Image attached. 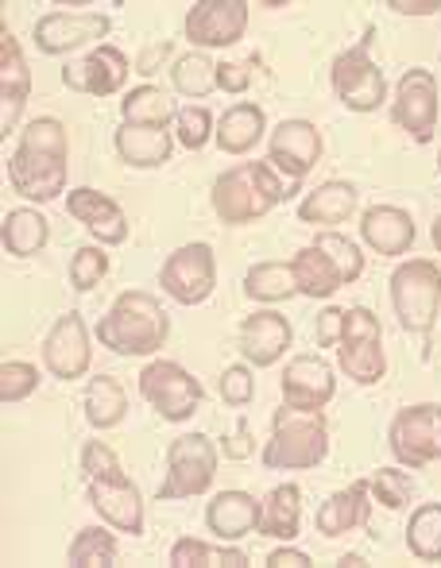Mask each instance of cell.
Masks as SVG:
<instances>
[{
  "instance_id": "36",
  "label": "cell",
  "mask_w": 441,
  "mask_h": 568,
  "mask_svg": "<svg viewBox=\"0 0 441 568\" xmlns=\"http://www.w3.org/2000/svg\"><path fill=\"white\" fill-rule=\"evenodd\" d=\"M174 568H240L248 565V554L237 549V541H224V546H206L198 538H179L171 549Z\"/></svg>"
},
{
  "instance_id": "35",
  "label": "cell",
  "mask_w": 441,
  "mask_h": 568,
  "mask_svg": "<svg viewBox=\"0 0 441 568\" xmlns=\"http://www.w3.org/2000/svg\"><path fill=\"white\" fill-rule=\"evenodd\" d=\"M171 85L179 98H190V101H202L218 90V62L206 59V51H190V54H179L171 67Z\"/></svg>"
},
{
  "instance_id": "25",
  "label": "cell",
  "mask_w": 441,
  "mask_h": 568,
  "mask_svg": "<svg viewBox=\"0 0 441 568\" xmlns=\"http://www.w3.org/2000/svg\"><path fill=\"white\" fill-rule=\"evenodd\" d=\"M112 148H117L124 166L156 171V166L171 163L174 135H171V128H140V124H124V120H120L117 135H112Z\"/></svg>"
},
{
  "instance_id": "6",
  "label": "cell",
  "mask_w": 441,
  "mask_h": 568,
  "mask_svg": "<svg viewBox=\"0 0 441 568\" xmlns=\"http://www.w3.org/2000/svg\"><path fill=\"white\" fill-rule=\"evenodd\" d=\"M372 36L375 28H368V36L357 47L341 51L330 67V85L344 109L352 113H375L388 101V78L372 62Z\"/></svg>"
},
{
  "instance_id": "40",
  "label": "cell",
  "mask_w": 441,
  "mask_h": 568,
  "mask_svg": "<svg viewBox=\"0 0 441 568\" xmlns=\"http://www.w3.org/2000/svg\"><path fill=\"white\" fill-rule=\"evenodd\" d=\"M318 247H322L325 255L333 260V267L341 271V278H344V286H352L360 275H364V252H360L357 244H352L349 236H341V232H318V240H314Z\"/></svg>"
},
{
  "instance_id": "7",
  "label": "cell",
  "mask_w": 441,
  "mask_h": 568,
  "mask_svg": "<svg viewBox=\"0 0 441 568\" xmlns=\"http://www.w3.org/2000/svg\"><path fill=\"white\" fill-rule=\"evenodd\" d=\"M337 364L357 387H372L388 375V352L380 337V317L364 306L344 310V333L337 341Z\"/></svg>"
},
{
  "instance_id": "8",
  "label": "cell",
  "mask_w": 441,
  "mask_h": 568,
  "mask_svg": "<svg viewBox=\"0 0 441 568\" xmlns=\"http://www.w3.org/2000/svg\"><path fill=\"white\" fill-rule=\"evenodd\" d=\"M140 395L163 422H187L206 403V390L194 375L174 359H151L140 372Z\"/></svg>"
},
{
  "instance_id": "33",
  "label": "cell",
  "mask_w": 441,
  "mask_h": 568,
  "mask_svg": "<svg viewBox=\"0 0 441 568\" xmlns=\"http://www.w3.org/2000/svg\"><path fill=\"white\" fill-rule=\"evenodd\" d=\"M244 294L260 306H271V302H287L299 294V283H294V267L283 260H268V263H252L244 271Z\"/></svg>"
},
{
  "instance_id": "14",
  "label": "cell",
  "mask_w": 441,
  "mask_h": 568,
  "mask_svg": "<svg viewBox=\"0 0 441 568\" xmlns=\"http://www.w3.org/2000/svg\"><path fill=\"white\" fill-rule=\"evenodd\" d=\"M182 28H187V39L198 51L232 47L248 31V4L244 0H198V4H190Z\"/></svg>"
},
{
  "instance_id": "30",
  "label": "cell",
  "mask_w": 441,
  "mask_h": 568,
  "mask_svg": "<svg viewBox=\"0 0 441 568\" xmlns=\"http://www.w3.org/2000/svg\"><path fill=\"white\" fill-rule=\"evenodd\" d=\"M0 240H4V252L16 255V260H31L47 247L51 240V221L39 210H12L4 217V229H0Z\"/></svg>"
},
{
  "instance_id": "5",
  "label": "cell",
  "mask_w": 441,
  "mask_h": 568,
  "mask_svg": "<svg viewBox=\"0 0 441 568\" xmlns=\"http://www.w3.org/2000/svg\"><path fill=\"white\" fill-rule=\"evenodd\" d=\"M388 286H391V310H395L399 325L427 344L441 310V267L434 260H403L391 271Z\"/></svg>"
},
{
  "instance_id": "19",
  "label": "cell",
  "mask_w": 441,
  "mask_h": 568,
  "mask_svg": "<svg viewBox=\"0 0 441 568\" xmlns=\"http://www.w3.org/2000/svg\"><path fill=\"white\" fill-rule=\"evenodd\" d=\"M31 98V70L12 31H0V135H16L23 105Z\"/></svg>"
},
{
  "instance_id": "38",
  "label": "cell",
  "mask_w": 441,
  "mask_h": 568,
  "mask_svg": "<svg viewBox=\"0 0 441 568\" xmlns=\"http://www.w3.org/2000/svg\"><path fill=\"white\" fill-rule=\"evenodd\" d=\"M109 530L106 526H86V530H78L74 541H70V549H67V561L78 565V568L112 565V557H117V534H109Z\"/></svg>"
},
{
  "instance_id": "53",
  "label": "cell",
  "mask_w": 441,
  "mask_h": 568,
  "mask_svg": "<svg viewBox=\"0 0 441 568\" xmlns=\"http://www.w3.org/2000/svg\"><path fill=\"white\" fill-rule=\"evenodd\" d=\"M438 171H441V155H438Z\"/></svg>"
},
{
  "instance_id": "50",
  "label": "cell",
  "mask_w": 441,
  "mask_h": 568,
  "mask_svg": "<svg viewBox=\"0 0 441 568\" xmlns=\"http://www.w3.org/2000/svg\"><path fill=\"white\" fill-rule=\"evenodd\" d=\"M268 565L271 568H307V565H314V561H310V554H302V549L279 546V549H271V554H268Z\"/></svg>"
},
{
  "instance_id": "51",
  "label": "cell",
  "mask_w": 441,
  "mask_h": 568,
  "mask_svg": "<svg viewBox=\"0 0 441 568\" xmlns=\"http://www.w3.org/2000/svg\"><path fill=\"white\" fill-rule=\"evenodd\" d=\"M388 8L399 16H438L441 0H388Z\"/></svg>"
},
{
  "instance_id": "34",
  "label": "cell",
  "mask_w": 441,
  "mask_h": 568,
  "mask_svg": "<svg viewBox=\"0 0 441 568\" xmlns=\"http://www.w3.org/2000/svg\"><path fill=\"white\" fill-rule=\"evenodd\" d=\"M128 414V395L112 375H93L86 383V422L93 429H112L120 426Z\"/></svg>"
},
{
  "instance_id": "42",
  "label": "cell",
  "mask_w": 441,
  "mask_h": 568,
  "mask_svg": "<svg viewBox=\"0 0 441 568\" xmlns=\"http://www.w3.org/2000/svg\"><path fill=\"white\" fill-rule=\"evenodd\" d=\"M368 484H372V499L388 510H403L414 499V479L399 468H380Z\"/></svg>"
},
{
  "instance_id": "43",
  "label": "cell",
  "mask_w": 441,
  "mask_h": 568,
  "mask_svg": "<svg viewBox=\"0 0 441 568\" xmlns=\"http://www.w3.org/2000/svg\"><path fill=\"white\" fill-rule=\"evenodd\" d=\"M36 387H39L36 364H28V359H4V364H0V398H4L8 406L36 395Z\"/></svg>"
},
{
  "instance_id": "49",
  "label": "cell",
  "mask_w": 441,
  "mask_h": 568,
  "mask_svg": "<svg viewBox=\"0 0 441 568\" xmlns=\"http://www.w3.org/2000/svg\"><path fill=\"white\" fill-rule=\"evenodd\" d=\"M341 333H344V310L325 306L322 314H318V344H322V348H337Z\"/></svg>"
},
{
  "instance_id": "12",
  "label": "cell",
  "mask_w": 441,
  "mask_h": 568,
  "mask_svg": "<svg viewBox=\"0 0 441 568\" xmlns=\"http://www.w3.org/2000/svg\"><path fill=\"white\" fill-rule=\"evenodd\" d=\"M322 132L318 124L299 116H287L275 124V132L268 135V163L283 174L287 182H302L322 159Z\"/></svg>"
},
{
  "instance_id": "39",
  "label": "cell",
  "mask_w": 441,
  "mask_h": 568,
  "mask_svg": "<svg viewBox=\"0 0 441 568\" xmlns=\"http://www.w3.org/2000/svg\"><path fill=\"white\" fill-rule=\"evenodd\" d=\"M218 135V120L206 105H179V116H174V140L187 151H202L206 143Z\"/></svg>"
},
{
  "instance_id": "44",
  "label": "cell",
  "mask_w": 441,
  "mask_h": 568,
  "mask_svg": "<svg viewBox=\"0 0 441 568\" xmlns=\"http://www.w3.org/2000/svg\"><path fill=\"white\" fill-rule=\"evenodd\" d=\"M218 387H221V398L232 406V410H240V406H248V403H252V395H255L252 367H248V364H229V367H224V372H221Z\"/></svg>"
},
{
  "instance_id": "9",
  "label": "cell",
  "mask_w": 441,
  "mask_h": 568,
  "mask_svg": "<svg viewBox=\"0 0 441 568\" xmlns=\"http://www.w3.org/2000/svg\"><path fill=\"white\" fill-rule=\"evenodd\" d=\"M218 476V449L206 434H182L167 449V479L159 487V499H194L210 491Z\"/></svg>"
},
{
  "instance_id": "23",
  "label": "cell",
  "mask_w": 441,
  "mask_h": 568,
  "mask_svg": "<svg viewBox=\"0 0 441 568\" xmlns=\"http://www.w3.org/2000/svg\"><path fill=\"white\" fill-rule=\"evenodd\" d=\"M368 518H372V484H368V479H357V484L333 491L330 499L318 507L314 523H318V534H322V538H344V534L368 526Z\"/></svg>"
},
{
  "instance_id": "3",
  "label": "cell",
  "mask_w": 441,
  "mask_h": 568,
  "mask_svg": "<svg viewBox=\"0 0 441 568\" xmlns=\"http://www.w3.org/2000/svg\"><path fill=\"white\" fill-rule=\"evenodd\" d=\"M98 341L117 356H156L171 337V317L156 294L124 291L98 322Z\"/></svg>"
},
{
  "instance_id": "10",
  "label": "cell",
  "mask_w": 441,
  "mask_h": 568,
  "mask_svg": "<svg viewBox=\"0 0 441 568\" xmlns=\"http://www.w3.org/2000/svg\"><path fill=\"white\" fill-rule=\"evenodd\" d=\"M388 445L403 468H427L441 460V406L419 403L395 410L388 426Z\"/></svg>"
},
{
  "instance_id": "26",
  "label": "cell",
  "mask_w": 441,
  "mask_h": 568,
  "mask_svg": "<svg viewBox=\"0 0 441 568\" xmlns=\"http://www.w3.org/2000/svg\"><path fill=\"white\" fill-rule=\"evenodd\" d=\"M206 526L218 541H240L260 526V499L248 491H221L206 507Z\"/></svg>"
},
{
  "instance_id": "52",
  "label": "cell",
  "mask_w": 441,
  "mask_h": 568,
  "mask_svg": "<svg viewBox=\"0 0 441 568\" xmlns=\"http://www.w3.org/2000/svg\"><path fill=\"white\" fill-rule=\"evenodd\" d=\"M430 240H434V247L441 252V217L434 221V229H430Z\"/></svg>"
},
{
  "instance_id": "41",
  "label": "cell",
  "mask_w": 441,
  "mask_h": 568,
  "mask_svg": "<svg viewBox=\"0 0 441 568\" xmlns=\"http://www.w3.org/2000/svg\"><path fill=\"white\" fill-rule=\"evenodd\" d=\"M109 267H112L109 252H101V247H78V252L70 255V286H74L78 294L93 291V286L109 275Z\"/></svg>"
},
{
  "instance_id": "32",
  "label": "cell",
  "mask_w": 441,
  "mask_h": 568,
  "mask_svg": "<svg viewBox=\"0 0 441 568\" xmlns=\"http://www.w3.org/2000/svg\"><path fill=\"white\" fill-rule=\"evenodd\" d=\"M120 116L124 124H140V128H171V120L179 116L174 98L163 85H140V90H128L120 101Z\"/></svg>"
},
{
  "instance_id": "16",
  "label": "cell",
  "mask_w": 441,
  "mask_h": 568,
  "mask_svg": "<svg viewBox=\"0 0 441 568\" xmlns=\"http://www.w3.org/2000/svg\"><path fill=\"white\" fill-rule=\"evenodd\" d=\"M90 359H93V348H90V329H86V322L78 314H62L43 341L47 375L62 383H74L90 372Z\"/></svg>"
},
{
  "instance_id": "21",
  "label": "cell",
  "mask_w": 441,
  "mask_h": 568,
  "mask_svg": "<svg viewBox=\"0 0 441 568\" xmlns=\"http://www.w3.org/2000/svg\"><path fill=\"white\" fill-rule=\"evenodd\" d=\"M294 341V329L275 310H255L240 322V352L252 367H271L287 356Z\"/></svg>"
},
{
  "instance_id": "27",
  "label": "cell",
  "mask_w": 441,
  "mask_h": 568,
  "mask_svg": "<svg viewBox=\"0 0 441 568\" xmlns=\"http://www.w3.org/2000/svg\"><path fill=\"white\" fill-rule=\"evenodd\" d=\"M357 202H360V190L344 179H333V182H322L318 190H310L299 205V221L302 225H318V229H333V225H344V221L357 213Z\"/></svg>"
},
{
  "instance_id": "28",
  "label": "cell",
  "mask_w": 441,
  "mask_h": 568,
  "mask_svg": "<svg viewBox=\"0 0 441 568\" xmlns=\"http://www.w3.org/2000/svg\"><path fill=\"white\" fill-rule=\"evenodd\" d=\"M299 526H302V491L299 484H279L263 495L260 503V526L255 530L263 538H275V541H294L299 538Z\"/></svg>"
},
{
  "instance_id": "20",
  "label": "cell",
  "mask_w": 441,
  "mask_h": 568,
  "mask_svg": "<svg viewBox=\"0 0 441 568\" xmlns=\"http://www.w3.org/2000/svg\"><path fill=\"white\" fill-rule=\"evenodd\" d=\"M86 495H90V507L117 534H143V499L128 476L86 479Z\"/></svg>"
},
{
  "instance_id": "24",
  "label": "cell",
  "mask_w": 441,
  "mask_h": 568,
  "mask_svg": "<svg viewBox=\"0 0 441 568\" xmlns=\"http://www.w3.org/2000/svg\"><path fill=\"white\" fill-rule=\"evenodd\" d=\"M360 236L383 260H395V255H407L414 244V217L399 205H372L360 217Z\"/></svg>"
},
{
  "instance_id": "48",
  "label": "cell",
  "mask_w": 441,
  "mask_h": 568,
  "mask_svg": "<svg viewBox=\"0 0 441 568\" xmlns=\"http://www.w3.org/2000/svg\"><path fill=\"white\" fill-rule=\"evenodd\" d=\"M221 453L229 456V460H248V456L255 453V442H252V422H248L244 414H240V418H237V434L224 437Z\"/></svg>"
},
{
  "instance_id": "18",
  "label": "cell",
  "mask_w": 441,
  "mask_h": 568,
  "mask_svg": "<svg viewBox=\"0 0 441 568\" xmlns=\"http://www.w3.org/2000/svg\"><path fill=\"white\" fill-rule=\"evenodd\" d=\"M283 403L291 410H302V414H322L325 403L337 395V379H333V367L325 364L322 356L307 352V356H294L291 364L283 367Z\"/></svg>"
},
{
  "instance_id": "45",
  "label": "cell",
  "mask_w": 441,
  "mask_h": 568,
  "mask_svg": "<svg viewBox=\"0 0 441 568\" xmlns=\"http://www.w3.org/2000/svg\"><path fill=\"white\" fill-rule=\"evenodd\" d=\"M82 471H86V479L124 476V468H120V456L112 453L106 442H86L82 445Z\"/></svg>"
},
{
  "instance_id": "47",
  "label": "cell",
  "mask_w": 441,
  "mask_h": 568,
  "mask_svg": "<svg viewBox=\"0 0 441 568\" xmlns=\"http://www.w3.org/2000/svg\"><path fill=\"white\" fill-rule=\"evenodd\" d=\"M174 54V39H156V43L140 47V59H136V70H140L143 78L159 74L163 70V62H171Z\"/></svg>"
},
{
  "instance_id": "2",
  "label": "cell",
  "mask_w": 441,
  "mask_h": 568,
  "mask_svg": "<svg viewBox=\"0 0 441 568\" xmlns=\"http://www.w3.org/2000/svg\"><path fill=\"white\" fill-rule=\"evenodd\" d=\"M294 190H299V182H283L271 163H237L224 174H218V182L210 190V202L221 225L237 229V225L263 221Z\"/></svg>"
},
{
  "instance_id": "29",
  "label": "cell",
  "mask_w": 441,
  "mask_h": 568,
  "mask_svg": "<svg viewBox=\"0 0 441 568\" xmlns=\"http://www.w3.org/2000/svg\"><path fill=\"white\" fill-rule=\"evenodd\" d=\"M263 132H268V116H263V109L252 105V101H237V105L221 113L218 135H213V140H218V148L224 151V155H248V151L263 140Z\"/></svg>"
},
{
  "instance_id": "11",
  "label": "cell",
  "mask_w": 441,
  "mask_h": 568,
  "mask_svg": "<svg viewBox=\"0 0 441 568\" xmlns=\"http://www.w3.org/2000/svg\"><path fill=\"white\" fill-rule=\"evenodd\" d=\"M159 286H163L179 306H202V302H210L213 286H218L213 247L202 244V240L174 247L163 260V267H159Z\"/></svg>"
},
{
  "instance_id": "37",
  "label": "cell",
  "mask_w": 441,
  "mask_h": 568,
  "mask_svg": "<svg viewBox=\"0 0 441 568\" xmlns=\"http://www.w3.org/2000/svg\"><path fill=\"white\" fill-rule=\"evenodd\" d=\"M407 549L419 561H441V503H422L407 523Z\"/></svg>"
},
{
  "instance_id": "17",
  "label": "cell",
  "mask_w": 441,
  "mask_h": 568,
  "mask_svg": "<svg viewBox=\"0 0 441 568\" xmlns=\"http://www.w3.org/2000/svg\"><path fill=\"white\" fill-rule=\"evenodd\" d=\"M132 74V62L120 47H93L90 54H82L78 62L62 67V85L74 93H90V98H109V93H120Z\"/></svg>"
},
{
  "instance_id": "4",
  "label": "cell",
  "mask_w": 441,
  "mask_h": 568,
  "mask_svg": "<svg viewBox=\"0 0 441 568\" xmlns=\"http://www.w3.org/2000/svg\"><path fill=\"white\" fill-rule=\"evenodd\" d=\"M330 456V426L322 414H302L283 403L271 418V437L263 445V468L271 471H310Z\"/></svg>"
},
{
  "instance_id": "15",
  "label": "cell",
  "mask_w": 441,
  "mask_h": 568,
  "mask_svg": "<svg viewBox=\"0 0 441 568\" xmlns=\"http://www.w3.org/2000/svg\"><path fill=\"white\" fill-rule=\"evenodd\" d=\"M112 20L106 12H47L36 23V47L43 54H70L78 47L106 43Z\"/></svg>"
},
{
  "instance_id": "1",
  "label": "cell",
  "mask_w": 441,
  "mask_h": 568,
  "mask_svg": "<svg viewBox=\"0 0 441 568\" xmlns=\"http://www.w3.org/2000/svg\"><path fill=\"white\" fill-rule=\"evenodd\" d=\"M67 159L70 140L62 120L36 116L20 132L16 155L8 159V182L28 202H54L59 194H67Z\"/></svg>"
},
{
  "instance_id": "46",
  "label": "cell",
  "mask_w": 441,
  "mask_h": 568,
  "mask_svg": "<svg viewBox=\"0 0 441 568\" xmlns=\"http://www.w3.org/2000/svg\"><path fill=\"white\" fill-rule=\"evenodd\" d=\"M252 62H232L224 59L218 62V90H224L229 98H240V93H248V85H252Z\"/></svg>"
},
{
  "instance_id": "31",
  "label": "cell",
  "mask_w": 441,
  "mask_h": 568,
  "mask_svg": "<svg viewBox=\"0 0 441 568\" xmlns=\"http://www.w3.org/2000/svg\"><path fill=\"white\" fill-rule=\"evenodd\" d=\"M291 267H294V283H299V294H307V298H330L333 291H341V286H344L341 271L333 267V260L318 244L294 252Z\"/></svg>"
},
{
  "instance_id": "22",
  "label": "cell",
  "mask_w": 441,
  "mask_h": 568,
  "mask_svg": "<svg viewBox=\"0 0 441 568\" xmlns=\"http://www.w3.org/2000/svg\"><path fill=\"white\" fill-rule=\"evenodd\" d=\"M67 213L78 221V225H86L93 232V236L101 240V244L117 247L128 240V217L124 210H120L117 202H112L109 194H101V190L93 186H78L67 194Z\"/></svg>"
},
{
  "instance_id": "13",
  "label": "cell",
  "mask_w": 441,
  "mask_h": 568,
  "mask_svg": "<svg viewBox=\"0 0 441 568\" xmlns=\"http://www.w3.org/2000/svg\"><path fill=\"white\" fill-rule=\"evenodd\" d=\"M391 120L403 128L411 140L430 143L438 128V78L430 70L414 67L399 78L395 101H391Z\"/></svg>"
}]
</instances>
